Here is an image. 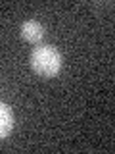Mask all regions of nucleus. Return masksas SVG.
<instances>
[{
	"instance_id": "nucleus-3",
	"label": "nucleus",
	"mask_w": 115,
	"mask_h": 154,
	"mask_svg": "<svg viewBox=\"0 0 115 154\" xmlns=\"http://www.w3.org/2000/svg\"><path fill=\"white\" fill-rule=\"evenodd\" d=\"M13 129V112L12 108L0 100V139L8 137Z\"/></svg>"
},
{
	"instance_id": "nucleus-1",
	"label": "nucleus",
	"mask_w": 115,
	"mask_h": 154,
	"mask_svg": "<svg viewBox=\"0 0 115 154\" xmlns=\"http://www.w3.org/2000/svg\"><path fill=\"white\" fill-rule=\"evenodd\" d=\"M31 67L42 77H54L60 73L61 66H63V58H61L60 50L54 48L52 45H40L35 46L31 52Z\"/></svg>"
},
{
	"instance_id": "nucleus-2",
	"label": "nucleus",
	"mask_w": 115,
	"mask_h": 154,
	"mask_svg": "<svg viewBox=\"0 0 115 154\" xmlns=\"http://www.w3.org/2000/svg\"><path fill=\"white\" fill-rule=\"evenodd\" d=\"M19 33H21V37L25 38L27 42L37 45V42H40L42 37H44V27H42L37 19H25V21L21 23V27H19Z\"/></svg>"
}]
</instances>
